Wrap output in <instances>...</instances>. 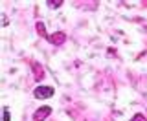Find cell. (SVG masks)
Returning <instances> with one entry per match:
<instances>
[{
    "instance_id": "7a4b0ae2",
    "label": "cell",
    "mask_w": 147,
    "mask_h": 121,
    "mask_svg": "<svg viewBox=\"0 0 147 121\" xmlns=\"http://www.w3.org/2000/svg\"><path fill=\"white\" fill-rule=\"evenodd\" d=\"M48 42H52L53 46H61L64 40H66V35L63 33V31H55V33H52V35H48Z\"/></svg>"
},
{
    "instance_id": "52a82bcc",
    "label": "cell",
    "mask_w": 147,
    "mask_h": 121,
    "mask_svg": "<svg viewBox=\"0 0 147 121\" xmlns=\"http://www.w3.org/2000/svg\"><path fill=\"white\" fill-rule=\"evenodd\" d=\"M131 121H147V119H145V116H144V114H136Z\"/></svg>"
},
{
    "instance_id": "6da1fadb",
    "label": "cell",
    "mask_w": 147,
    "mask_h": 121,
    "mask_svg": "<svg viewBox=\"0 0 147 121\" xmlns=\"http://www.w3.org/2000/svg\"><path fill=\"white\" fill-rule=\"evenodd\" d=\"M33 95L37 99H48V97L53 95V88L52 86H39V88H35Z\"/></svg>"
},
{
    "instance_id": "277c9868",
    "label": "cell",
    "mask_w": 147,
    "mask_h": 121,
    "mask_svg": "<svg viewBox=\"0 0 147 121\" xmlns=\"http://www.w3.org/2000/svg\"><path fill=\"white\" fill-rule=\"evenodd\" d=\"M31 68H33V73H35V79H37V81H40V79H42V77H44V70H42V66H40V64H39V63H33V66H31Z\"/></svg>"
},
{
    "instance_id": "ba28073f",
    "label": "cell",
    "mask_w": 147,
    "mask_h": 121,
    "mask_svg": "<svg viewBox=\"0 0 147 121\" xmlns=\"http://www.w3.org/2000/svg\"><path fill=\"white\" fill-rule=\"evenodd\" d=\"M4 121H9V110L4 108Z\"/></svg>"
},
{
    "instance_id": "9c48e42d",
    "label": "cell",
    "mask_w": 147,
    "mask_h": 121,
    "mask_svg": "<svg viewBox=\"0 0 147 121\" xmlns=\"http://www.w3.org/2000/svg\"><path fill=\"white\" fill-rule=\"evenodd\" d=\"M0 18H2V26H7V18H6L4 13H2V17H0Z\"/></svg>"
},
{
    "instance_id": "8992f818",
    "label": "cell",
    "mask_w": 147,
    "mask_h": 121,
    "mask_svg": "<svg viewBox=\"0 0 147 121\" xmlns=\"http://www.w3.org/2000/svg\"><path fill=\"white\" fill-rule=\"evenodd\" d=\"M46 6L48 7H59V6H63V0H48V2H46Z\"/></svg>"
},
{
    "instance_id": "3957f363",
    "label": "cell",
    "mask_w": 147,
    "mask_h": 121,
    "mask_svg": "<svg viewBox=\"0 0 147 121\" xmlns=\"http://www.w3.org/2000/svg\"><path fill=\"white\" fill-rule=\"evenodd\" d=\"M50 114H52V108H50V106H40V108H37V110H35V114H33V121H44Z\"/></svg>"
},
{
    "instance_id": "5b68a950",
    "label": "cell",
    "mask_w": 147,
    "mask_h": 121,
    "mask_svg": "<svg viewBox=\"0 0 147 121\" xmlns=\"http://www.w3.org/2000/svg\"><path fill=\"white\" fill-rule=\"evenodd\" d=\"M37 33H39L40 37H44V39H48V33H46V26L42 24V22H37Z\"/></svg>"
}]
</instances>
